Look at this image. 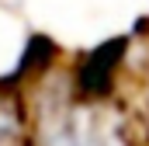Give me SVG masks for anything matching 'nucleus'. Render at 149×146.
<instances>
[{"instance_id":"obj_1","label":"nucleus","mask_w":149,"mask_h":146,"mask_svg":"<svg viewBox=\"0 0 149 146\" xmlns=\"http://www.w3.org/2000/svg\"><path fill=\"white\" fill-rule=\"evenodd\" d=\"M132 56V42L125 35L108 38V42H97L90 52H83L70 70V80H73V91L80 98H90V101H108L118 91V80H121V70Z\"/></svg>"},{"instance_id":"obj_2","label":"nucleus","mask_w":149,"mask_h":146,"mask_svg":"<svg viewBox=\"0 0 149 146\" xmlns=\"http://www.w3.org/2000/svg\"><path fill=\"white\" fill-rule=\"evenodd\" d=\"M56 56H59V49H56V42L49 35H31L28 45H24V52H21V63L14 66L10 77H3V80L14 84V87H28L31 80H38L42 73H49L56 66Z\"/></svg>"}]
</instances>
